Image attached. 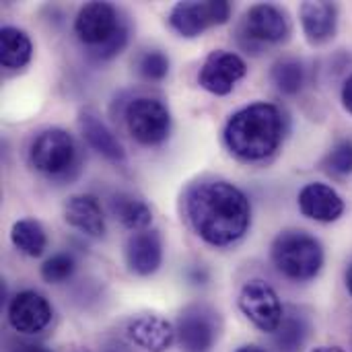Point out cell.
<instances>
[{
    "label": "cell",
    "instance_id": "cell-22",
    "mask_svg": "<svg viewBox=\"0 0 352 352\" xmlns=\"http://www.w3.org/2000/svg\"><path fill=\"white\" fill-rule=\"evenodd\" d=\"M309 334V326L301 316H285L280 328L274 332V346L278 352H299Z\"/></svg>",
    "mask_w": 352,
    "mask_h": 352
},
{
    "label": "cell",
    "instance_id": "cell-27",
    "mask_svg": "<svg viewBox=\"0 0 352 352\" xmlns=\"http://www.w3.org/2000/svg\"><path fill=\"white\" fill-rule=\"evenodd\" d=\"M126 43H128V31H126V27H120V31L109 41H105L103 45L91 50V56L95 60H111L113 56H118L126 47Z\"/></svg>",
    "mask_w": 352,
    "mask_h": 352
},
{
    "label": "cell",
    "instance_id": "cell-23",
    "mask_svg": "<svg viewBox=\"0 0 352 352\" xmlns=\"http://www.w3.org/2000/svg\"><path fill=\"white\" fill-rule=\"evenodd\" d=\"M272 82L285 95H297L305 85V68L299 60L285 58L272 66Z\"/></svg>",
    "mask_w": 352,
    "mask_h": 352
},
{
    "label": "cell",
    "instance_id": "cell-5",
    "mask_svg": "<svg viewBox=\"0 0 352 352\" xmlns=\"http://www.w3.org/2000/svg\"><path fill=\"white\" fill-rule=\"evenodd\" d=\"M126 126L134 140L144 146H157L171 132V113L161 101L138 97L126 107Z\"/></svg>",
    "mask_w": 352,
    "mask_h": 352
},
{
    "label": "cell",
    "instance_id": "cell-9",
    "mask_svg": "<svg viewBox=\"0 0 352 352\" xmlns=\"http://www.w3.org/2000/svg\"><path fill=\"white\" fill-rule=\"evenodd\" d=\"M245 72L248 66L241 56L227 50H217L206 58L198 74V82L212 95H229L233 87L245 76Z\"/></svg>",
    "mask_w": 352,
    "mask_h": 352
},
{
    "label": "cell",
    "instance_id": "cell-20",
    "mask_svg": "<svg viewBox=\"0 0 352 352\" xmlns=\"http://www.w3.org/2000/svg\"><path fill=\"white\" fill-rule=\"evenodd\" d=\"M33 54L31 39L16 27H4L0 31V60L4 68H23Z\"/></svg>",
    "mask_w": 352,
    "mask_h": 352
},
{
    "label": "cell",
    "instance_id": "cell-24",
    "mask_svg": "<svg viewBox=\"0 0 352 352\" xmlns=\"http://www.w3.org/2000/svg\"><path fill=\"white\" fill-rule=\"evenodd\" d=\"M74 258L68 254H56L50 260L43 262L41 266V278L50 285H60L64 280H68L74 274Z\"/></svg>",
    "mask_w": 352,
    "mask_h": 352
},
{
    "label": "cell",
    "instance_id": "cell-4",
    "mask_svg": "<svg viewBox=\"0 0 352 352\" xmlns=\"http://www.w3.org/2000/svg\"><path fill=\"white\" fill-rule=\"evenodd\" d=\"M29 161L37 171L45 175H64L76 161V142L66 130H43L31 142Z\"/></svg>",
    "mask_w": 352,
    "mask_h": 352
},
{
    "label": "cell",
    "instance_id": "cell-12",
    "mask_svg": "<svg viewBox=\"0 0 352 352\" xmlns=\"http://www.w3.org/2000/svg\"><path fill=\"white\" fill-rule=\"evenodd\" d=\"M299 210L303 217L320 223H334L344 212V200L326 184H307L299 192Z\"/></svg>",
    "mask_w": 352,
    "mask_h": 352
},
{
    "label": "cell",
    "instance_id": "cell-29",
    "mask_svg": "<svg viewBox=\"0 0 352 352\" xmlns=\"http://www.w3.org/2000/svg\"><path fill=\"white\" fill-rule=\"evenodd\" d=\"M342 103H344L346 111L352 113V74L346 78V82L342 87Z\"/></svg>",
    "mask_w": 352,
    "mask_h": 352
},
{
    "label": "cell",
    "instance_id": "cell-19",
    "mask_svg": "<svg viewBox=\"0 0 352 352\" xmlns=\"http://www.w3.org/2000/svg\"><path fill=\"white\" fill-rule=\"evenodd\" d=\"M111 214L132 231H146L153 223V212L146 206V202L130 196V194H116L109 202Z\"/></svg>",
    "mask_w": 352,
    "mask_h": 352
},
{
    "label": "cell",
    "instance_id": "cell-2",
    "mask_svg": "<svg viewBox=\"0 0 352 352\" xmlns=\"http://www.w3.org/2000/svg\"><path fill=\"white\" fill-rule=\"evenodd\" d=\"M283 140V116L272 103H252L227 122L225 142L243 161L270 157Z\"/></svg>",
    "mask_w": 352,
    "mask_h": 352
},
{
    "label": "cell",
    "instance_id": "cell-18",
    "mask_svg": "<svg viewBox=\"0 0 352 352\" xmlns=\"http://www.w3.org/2000/svg\"><path fill=\"white\" fill-rule=\"evenodd\" d=\"M80 130H82V136L89 142V146L93 151H97L101 157H105L107 161H111L116 165L126 163V153H124L122 142L116 138V134L97 116H93L89 111L82 113L80 116Z\"/></svg>",
    "mask_w": 352,
    "mask_h": 352
},
{
    "label": "cell",
    "instance_id": "cell-11",
    "mask_svg": "<svg viewBox=\"0 0 352 352\" xmlns=\"http://www.w3.org/2000/svg\"><path fill=\"white\" fill-rule=\"evenodd\" d=\"M175 328L161 316L144 314L132 318L126 326V336L132 344L146 352H165L175 340Z\"/></svg>",
    "mask_w": 352,
    "mask_h": 352
},
{
    "label": "cell",
    "instance_id": "cell-3",
    "mask_svg": "<svg viewBox=\"0 0 352 352\" xmlns=\"http://www.w3.org/2000/svg\"><path fill=\"white\" fill-rule=\"evenodd\" d=\"M272 262L291 280H309L324 266L322 243L303 231L280 233L272 243Z\"/></svg>",
    "mask_w": 352,
    "mask_h": 352
},
{
    "label": "cell",
    "instance_id": "cell-31",
    "mask_svg": "<svg viewBox=\"0 0 352 352\" xmlns=\"http://www.w3.org/2000/svg\"><path fill=\"white\" fill-rule=\"evenodd\" d=\"M235 352H266V351H264V349H260V346L248 344V346H241V349H237Z\"/></svg>",
    "mask_w": 352,
    "mask_h": 352
},
{
    "label": "cell",
    "instance_id": "cell-30",
    "mask_svg": "<svg viewBox=\"0 0 352 352\" xmlns=\"http://www.w3.org/2000/svg\"><path fill=\"white\" fill-rule=\"evenodd\" d=\"M311 352H344L340 346H318V349H314Z\"/></svg>",
    "mask_w": 352,
    "mask_h": 352
},
{
    "label": "cell",
    "instance_id": "cell-1",
    "mask_svg": "<svg viewBox=\"0 0 352 352\" xmlns=\"http://www.w3.org/2000/svg\"><path fill=\"white\" fill-rule=\"evenodd\" d=\"M186 212L200 239L214 248H227L239 241L252 221L248 196L229 182H206L190 190Z\"/></svg>",
    "mask_w": 352,
    "mask_h": 352
},
{
    "label": "cell",
    "instance_id": "cell-13",
    "mask_svg": "<svg viewBox=\"0 0 352 352\" xmlns=\"http://www.w3.org/2000/svg\"><path fill=\"white\" fill-rule=\"evenodd\" d=\"M128 268L138 276H151L163 262V241L159 231H138L126 243Z\"/></svg>",
    "mask_w": 352,
    "mask_h": 352
},
{
    "label": "cell",
    "instance_id": "cell-26",
    "mask_svg": "<svg viewBox=\"0 0 352 352\" xmlns=\"http://www.w3.org/2000/svg\"><path fill=\"white\" fill-rule=\"evenodd\" d=\"M138 70L148 80H161L169 72V58L163 52H157V50L146 52L138 60Z\"/></svg>",
    "mask_w": 352,
    "mask_h": 352
},
{
    "label": "cell",
    "instance_id": "cell-14",
    "mask_svg": "<svg viewBox=\"0 0 352 352\" xmlns=\"http://www.w3.org/2000/svg\"><path fill=\"white\" fill-rule=\"evenodd\" d=\"M245 35L254 41H283L289 35L287 14L274 4H256L245 12Z\"/></svg>",
    "mask_w": 352,
    "mask_h": 352
},
{
    "label": "cell",
    "instance_id": "cell-15",
    "mask_svg": "<svg viewBox=\"0 0 352 352\" xmlns=\"http://www.w3.org/2000/svg\"><path fill=\"white\" fill-rule=\"evenodd\" d=\"M177 338L188 352L208 351L214 342L217 328L212 316L202 307L186 309L177 320Z\"/></svg>",
    "mask_w": 352,
    "mask_h": 352
},
{
    "label": "cell",
    "instance_id": "cell-21",
    "mask_svg": "<svg viewBox=\"0 0 352 352\" xmlns=\"http://www.w3.org/2000/svg\"><path fill=\"white\" fill-rule=\"evenodd\" d=\"M10 241L21 254H25L29 258L41 256L45 245H47V237H45L43 227L33 219L16 221L10 229Z\"/></svg>",
    "mask_w": 352,
    "mask_h": 352
},
{
    "label": "cell",
    "instance_id": "cell-28",
    "mask_svg": "<svg viewBox=\"0 0 352 352\" xmlns=\"http://www.w3.org/2000/svg\"><path fill=\"white\" fill-rule=\"evenodd\" d=\"M8 352H52L50 349L41 346V344H33V342H12L8 346Z\"/></svg>",
    "mask_w": 352,
    "mask_h": 352
},
{
    "label": "cell",
    "instance_id": "cell-8",
    "mask_svg": "<svg viewBox=\"0 0 352 352\" xmlns=\"http://www.w3.org/2000/svg\"><path fill=\"white\" fill-rule=\"evenodd\" d=\"M120 19L118 10L107 2H89L85 4L74 21V33L76 37L89 45L91 50L103 45L120 31Z\"/></svg>",
    "mask_w": 352,
    "mask_h": 352
},
{
    "label": "cell",
    "instance_id": "cell-16",
    "mask_svg": "<svg viewBox=\"0 0 352 352\" xmlns=\"http://www.w3.org/2000/svg\"><path fill=\"white\" fill-rule=\"evenodd\" d=\"M64 219L70 227L78 229L89 237H103L105 217L99 200L91 194H78L68 198L64 206Z\"/></svg>",
    "mask_w": 352,
    "mask_h": 352
},
{
    "label": "cell",
    "instance_id": "cell-7",
    "mask_svg": "<svg viewBox=\"0 0 352 352\" xmlns=\"http://www.w3.org/2000/svg\"><path fill=\"white\" fill-rule=\"evenodd\" d=\"M231 16V4L225 0L206 2H177L169 14L171 27L184 37H198L202 31L214 25L227 23Z\"/></svg>",
    "mask_w": 352,
    "mask_h": 352
},
{
    "label": "cell",
    "instance_id": "cell-17",
    "mask_svg": "<svg viewBox=\"0 0 352 352\" xmlns=\"http://www.w3.org/2000/svg\"><path fill=\"white\" fill-rule=\"evenodd\" d=\"M301 25L311 43H326L334 37L338 10L332 2H303L299 8Z\"/></svg>",
    "mask_w": 352,
    "mask_h": 352
},
{
    "label": "cell",
    "instance_id": "cell-10",
    "mask_svg": "<svg viewBox=\"0 0 352 352\" xmlns=\"http://www.w3.org/2000/svg\"><path fill=\"white\" fill-rule=\"evenodd\" d=\"M8 322L19 334H39L52 322V305L37 291H21L8 303Z\"/></svg>",
    "mask_w": 352,
    "mask_h": 352
},
{
    "label": "cell",
    "instance_id": "cell-25",
    "mask_svg": "<svg viewBox=\"0 0 352 352\" xmlns=\"http://www.w3.org/2000/svg\"><path fill=\"white\" fill-rule=\"evenodd\" d=\"M324 165L334 175H349L352 171V140H340L328 153Z\"/></svg>",
    "mask_w": 352,
    "mask_h": 352
},
{
    "label": "cell",
    "instance_id": "cell-32",
    "mask_svg": "<svg viewBox=\"0 0 352 352\" xmlns=\"http://www.w3.org/2000/svg\"><path fill=\"white\" fill-rule=\"evenodd\" d=\"M346 287H349V293L352 295V266L349 268V272H346Z\"/></svg>",
    "mask_w": 352,
    "mask_h": 352
},
{
    "label": "cell",
    "instance_id": "cell-6",
    "mask_svg": "<svg viewBox=\"0 0 352 352\" xmlns=\"http://www.w3.org/2000/svg\"><path fill=\"white\" fill-rule=\"evenodd\" d=\"M239 309L258 330L266 334H274L285 320L283 305L276 291L262 278L248 280L241 287Z\"/></svg>",
    "mask_w": 352,
    "mask_h": 352
}]
</instances>
